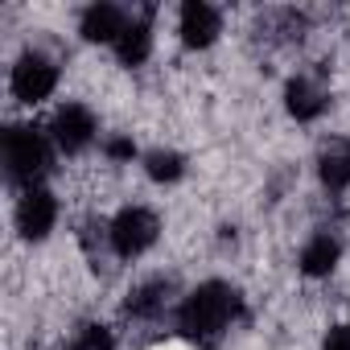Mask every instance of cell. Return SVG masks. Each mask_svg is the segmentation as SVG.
<instances>
[{
	"label": "cell",
	"instance_id": "11",
	"mask_svg": "<svg viewBox=\"0 0 350 350\" xmlns=\"http://www.w3.org/2000/svg\"><path fill=\"white\" fill-rule=\"evenodd\" d=\"M169 280L165 276H152V280H144V284H136L132 293H128V301H124V309L132 313V317H157V313H165V305H169Z\"/></svg>",
	"mask_w": 350,
	"mask_h": 350
},
{
	"label": "cell",
	"instance_id": "5",
	"mask_svg": "<svg viewBox=\"0 0 350 350\" xmlns=\"http://www.w3.org/2000/svg\"><path fill=\"white\" fill-rule=\"evenodd\" d=\"M50 136L62 152H83L95 140V116L83 103H62L50 120Z\"/></svg>",
	"mask_w": 350,
	"mask_h": 350
},
{
	"label": "cell",
	"instance_id": "12",
	"mask_svg": "<svg viewBox=\"0 0 350 350\" xmlns=\"http://www.w3.org/2000/svg\"><path fill=\"white\" fill-rule=\"evenodd\" d=\"M338 260H342L338 239H334V235H313V239L305 243V252H301V272H305V276H329V272L338 268Z\"/></svg>",
	"mask_w": 350,
	"mask_h": 350
},
{
	"label": "cell",
	"instance_id": "1",
	"mask_svg": "<svg viewBox=\"0 0 350 350\" xmlns=\"http://www.w3.org/2000/svg\"><path fill=\"white\" fill-rule=\"evenodd\" d=\"M235 309H239L235 288L223 284V280H206V284H198V288L182 301V309H178V325H182V334H190V338L202 342V338L223 334L227 321L235 317Z\"/></svg>",
	"mask_w": 350,
	"mask_h": 350
},
{
	"label": "cell",
	"instance_id": "9",
	"mask_svg": "<svg viewBox=\"0 0 350 350\" xmlns=\"http://www.w3.org/2000/svg\"><path fill=\"white\" fill-rule=\"evenodd\" d=\"M284 107H288V116H297V120L305 124V120H317V116L329 107V95H325L313 79L297 75V79L284 87Z\"/></svg>",
	"mask_w": 350,
	"mask_h": 350
},
{
	"label": "cell",
	"instance_id": "4",
	"mask_svg": "<svg viewBox=\"0 0 350 350\" xmlns=\"http://www.w3.org/2000/svg\"><path fill=\"white\" fill-rule=\"evenodd\" d=\"M9 87H13V99H21V103H42V99H50L54 87H58V66H54L46 54H25V58L13 66V75H9Z\"/></svg>",
	"mask_w": 350,
	"mask_h": 350
},
{
	"label": "cell",
	"instance_id": "2",
	"mask_svg": "<svg viewBox=\"0 0 350 350\" xmlns=\"http://www.w3.org/2000/svg\"><path fill=\"white\" fill-rule=\"evenodd\" d=\"M5 165H9V178L25 182L33 190V182L50 169V144L38 128H9L5 132Z\"/></svg>",
	"mask_w": 350,
	"mask_h": 350
},
{
	"label": "cell",
	"instance_id": "8",
	"mask_svg": "<svg viewBox=\"0 0 350 350\" xmlns=\"http://www.w3.org/2000/svg\"><path fill=\"white\" fill-rule=\"evenodd\" d=\"M317 173H321V182L325 190L342 194L350 190V140L346 136H329L317 152Z\"/></svg>",
	"mask_w": 350,
	"mask_h": 350
},
{
	"label": "cell",
	"instance_id": "17",
	"mask_svg": "<svg viewBox=\"0 0 350 350\" xmlns=\"http://www.w3.org/2000/svg\"><path fill=\"white\" fill-rule=\"evenodd\" d=\"M321 350H350V321L334 325V329L325 334V346H321Z\"/></svg>",
	"mask_w": 350,
	"mask_h": 350
},
{
	"label": "cell",
	"instance_id": "13",
	"mask_svg": "<svg viewBox=\"0 0 350 350\" xmlns=\"http://www.w3.org/2000/svg\"><path fill=\"white\" fill-rule=\"evenodd\" d=\"M116 54H120V62L124 66H140L148 54H152V21H128V29L120 33V42H116Z\"/></svg>",
	"mask_w": 350,
	"mask_h": 350
},
{
	"label": "cell",
	"instance_id": "18",
	"mask_svg": "<svg viewBox=\"0 0 350 350\" xmlns=\"http://www.w3.org/2000/svg\"><path fill=\"white\" fill-rule=\"evenodd\" d=\"M152 350H190L186 342H161V346H152Z\"/></svg>",
	"mask_w": 350,
	"mask_h": 350
},
{
	"label": "cell",
	"instance_id": "14",
	"mask_svg": "<svg viewBox=\"0 0 350 350\" xmlns=\"http://www.w3.org/2000/svg\"><path fill=\"white\" fill-rule=\"evenodd\" d=\"M144 173L152 182H178L186 173V161H182V152H173V148H157V152L144 157Z\"/></svg>",
	"mask_w": 350,
	"mask_h": 350
},
{
	"label": "cell",
	"instance_id": "16",
	"mask_svg": "<svg viewBox=\"0 0 350 350\" xmlns=\"http://www.w3.org/2000/svg\"><path fill=\"white\" fill-rule=\"evenodd\" d=\"M103 157H107V161H132V157H136L132 136H111V140L103 144Z\"/></svg>",
	"mask_w": 350,
	"mask_h": 350
},
{
	"label": "cell",
	"instance_id": "10",
	"mask_svg": "<svg viewBox=\"0 0 350 350\" xmlns=\"http://www.w3.org/2000/svg\"><path fill=\"white\" fill-rule=\"evenodd\" d=\"M79 29H83L87 42H120V33L128 29V17L116 5H91L83 13V25Z\"/></svg>",
	"mask_w": 350,
	"mask_h": 350
},
{
	"label": "cell",
	"instance_id": "3",
	"mask_svg": "<svg viewBox=\"0 0 350 350\" xmlns=\"http://www.w3.org/2000/svg\"><path fill=\"white\" fill-rule=\"evenodd\" d=\"M161 235V223L148 206H124L116 219H111V252L120 260H132L140 252H148Z\"/></svg>",
	"mask_w": 350,
	"mask_h": 350
},
{
	"label": "cell",
	"instance_id": "7",
	"mask_svg": "<svg viewBox=\"0 0 350 350\" xmlns=\"http://www.w3.org/2000/svg\"><path fill=\"white\" fill-rule=\"evenodd\" d=\"M223 33V17L219 9L202 5V0H190V5L178 9V38L190 46V50H211Z\"/></svg>",
	"mask_w": 350,
	"mask_h": 350
},
{
	"label": "cell",
	"instance_id": "15",
	"mask_svg": "<svg viewBox=\"0 0 350 350\" xmlns=\"http://www.w3.org/2000/svg\"><path fill=\"white\" fill-rule=\"evenodd\" d=\"M66 350H116V338L107 325H83Z\"/></svg>",
	"mask_w": 350,
	"mask_h": 350
},
{
	"label": "cell",
	"instance_id": "6",
	"mask_svg": "<svg viewBox=\"0 0 350 350\" xmlns=\"http://www.w3.org/2000/svg\"><path fill=\"white\" fill-rule=\"evenodd\" d=\"M54 223H58V198L50 194V190H25L21 194V202H17V231L25 235V239H33V243H42L50 231H54Z\"/></svg>",
	"mask_w": 350,
	"mask_h": 350
}]
</instances>
